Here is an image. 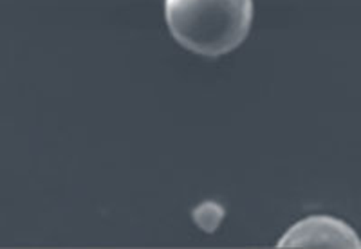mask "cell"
I'll return each instance as SVG.
<instances>
[{
	"label": "cell",
	"mask_w": 361,
	"mask_h": 249,
	"mask_svg": "<svg viewBox=\"0 0 361 249\" xmlns=\"http://www.w3.org/2000/svg\"><path fill=\"white\" fill-rule=\"evenodd\" d=\"M253 13V0H164V18L177 44L206 58L237 49L250 35Z\"/></svg>",
	"instance_id": "cell-1"
},
{
	"label": "cell",
	"mask_w": 361,
	"mask_h": 249,
	"mask_svg": "<svg viewBox=\"0 0 361 249\" xmlns=\"http://www.w3.org/2000/svg\"><path fill=\"white\" fill-rule=\"evenodd\" d=\"M276 248H354L361 242L354 229L340 219L312 215L296 222L286 231Z\"/></svg>",
	"instance_id": "cell-2"
}]
</instances>
